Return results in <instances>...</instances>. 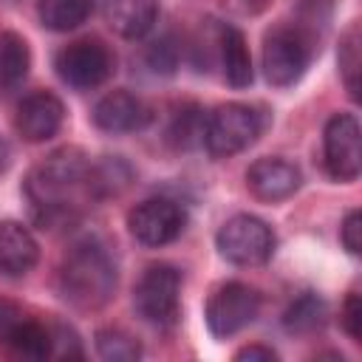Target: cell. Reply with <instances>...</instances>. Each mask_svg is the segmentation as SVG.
<instances>
[{"instance_id":"12","label":"cell","mask_w":362,"mask_h":362,"mask_svg":"<svg viewBox=\"0 0 362 362\" xmlns=\"http://www.w3.org/2000/svg\"><path fill=\"white\" fill-rule=\"evenodd\" d=\"M62 119H65L62 102L48 90H37V93H28L17 105L14 124H17V133L25 141L37 144V141H45V139L57 136V130L62 127Z\"/></svg>"},{"instance_id":"8","label":"cell","mask_w":362,"mask_h":362,"mask_svg":"<svg viewBox=\"0 0 362 362\" xmlns=\"http://www.w3.org/2000/svg\"><path fill=\"white\" fill-rule=\"evenodd\" d=\"M260 311V294L246 283H223L212 291L204 308L206 328L215 337H232L255 322Z\"/></svg>"},{"instance_id":"29","label":"cell","mask_w":362,"mask_h":362,"mask_svg":"<svg viewBox=\"0 0 362 362\" xmlns=\"http://www.w3.org/2000/svg\"><path fill=\"white\" fill-rule=\"evenodd\" d=\"M8 164H11V150H8L6 139H0V175L8 170Z\"/></svg>"},{"instance_id":"7","label":"cell","mask_w":362,"mask_h":362,"mask_svg":"<svg viewBox=\"0 0 362 362\" xmlns=\"http://www.w3.org/2000/svg\"><path fill=\"white\" fill-rule=\"evenodd\" d=\"M54 68L65 85L76 90H90L113 74V54L99 40H74L57 51Z\"/></svg>"},{"instance_id":"4","label":"cell","mask_w":362,"mask_h":362,"mask_svg":"<svg viewBox=\"0 0 362 362\" xmlns=\"http://www.w3.org/2000/svg\"><path fill=\"white\" fill-rule=\"evenodd\" d=\"M133 305L144 322L156 328H170L178 320L181 308V274L167 263L150 266L136 283Z\"/></svg>"},{"instance_id":"23","label":"cell","mask_w":362,"mask_h":362,"mask_svg":"<svg viewBox=\"0 0 362 362\" xmlns=\"http://www.w3.org/2000/svg\"><path fill=\"white\" fill-rule=\"evenodd\" d=\"M204 119L198 107H181L175 116H173V124H170V139L178 144V147H189L195 141L204 139Z\"/></svg>"},{"instance_id":"28","label":"cell","mask_w":362,"mask_h":362,"mask_svg":"<svg viewBox=\"0 0 362 362\" xmlns=\"http://www.w3.org/2000/svg\"><path fill=\"white\" fill-rule=\"evenodd\" d=\"M235 359H266V362H272V359H277V354L272 351V348H266V345H246V348H240L238 354H235Z\"/></svg>"},{"instance_id":"20","label":"cell","mask_w":362,"mask_h":362,"mask_svg":"<svg viewBox=\"0 0 362 362\" xmlns=\"http://www.w3.org/2000/svg\"><path fill=\"white\" fill-rule=\"evenodd\" d=\"M322 317H325V303H322L317 294L305 291V294H300V297L286 308L283 325H286V331H291V334H308V331H314V328L322 325Z\"/></svg>"},{"instance_id":"21","label":"cell","mask_w":362,"mask_h":362,"mask_svg":"<svg viewBox=\"0 0 362 362\" xmlns=\"http://www.w3.org/2000/svg\"><path fill=\"white\" fill-rule=\"evenodd\" d=\"M96 351H99V356L107 359V362H133V359L141 356V345H139L130 334H124V331H119V328H105V331H99V334H96Z\"/></svg>"},{"instance_id":"2","label":"cell","mask_w":362,"mask_h":362,"mask_svg":"<svg viewBox=\"0 0 362 362\" xmlns=\"http://www.w3.org/2000/svg\"><path fill=\"white\" fill-rule=\"evenodd\" d=\"M116 288V266L96 243H76L59 266V291L76 308H102Z\"/></svg>"},{"instance_id":"13","label":"cell","mask_w":362,"mask_h":362,"mask_svg":"<svg viewBox=\"0 0 362 362\" xmlns=\"http://www.w3.org/2000/svg\"><path fill=\"white\" fill-rule=\"evenodd\" d=\"M93 122L105 133H133L150 122V107L127 90H110L96 102Z\"/></svg>"},{"instance_id":"24","label":"cell","mask_w":362,"mask_h":362,"mask_svg":"<svg viewBox=\"0 0 362 362\" xmlns=\"http://www.w3.org/2000/svg\"><path fill=\"white\" fill-rule=\"evenodd\" d=\"M51 356H57V359L82 356L79 339L68 325H51Z\"/></svg>"},{"instance_id":"9","label":"cell","mask_w":362,"mask_h":362,"mask_svg":"<svg viewBox=\"0 0 362 362\" xmlns=\"http://www.w3.org/2000/svg\"><path fill=\"white\" fill-rule=\"evenodd\" d=\"M322 158L325 170L337 181H356L362 170V144H359V122L354 113H334L325 124L322 136Z\"/></svg>"},{"instance_id":"11","label":"cell","mask_w":362,"mask_h":362,"mask_svg":"<svg viewBox=\"0 0 362 362\" xmlns=\"http://www.w3.org/2000/svg\"><path fill=\"white\" fill-rule=\"evenodd\" d=\"M0 345L17 359H51V325L37 322L14 303L0 300Z\"/></svg>"},{"instance_id":"5","label":"cell","mask_w":362,"mask_h":362,"mask_svg":"<svg viewBox=\"0 0 362 362\" xmlns=\"http://www.w3.org/2000/svg\"><path fill=\"white\" fill-rule=\"evenodd\" d=\"M311 62V37L303 28L280 25L266 34L263 42V74L272 85H294Z\"/></svg>"},{"instance_id":"18","label":"cell","mask_w":362,"mask_h":362,"mask_svg":"<svg viewBox=\"0 0 362 362\" xmlns=\"http://www.w3.org/2000/svg\"><path fill=\"white\" fill-rule=\"evenodd\" d=\"M93 11V0H37L40 23L51 31H71Z\"/></svg>"},{"instance_id":"15","label":"cell","mask_w":362,"mask_h":362,"mask_svg":"<svg viewBox=\"0 0 362 362\" xmlns=\"http://www.w3.org/2000/svg\"><path fill=\"white\" fill-rule=\"evenodd\" d=\"M37 257H40V246L34 235L17 221H3L0 223V274L23 277L37 266Z\"/></svg>"},{"instance_id":"16","label":"cell","mask_w":362,"mask_h":362,"mask_svg":"<svg viewBox=\"0 0 362 362\" xmlns=\"http://www.w3.org/2000/svg\"><path fill=\"white\" fill-rule=\"evenodd\" d=\"M105 17L119 37L139 40L153 28L158 17V0H107Z\"/></svg>"},{"instance_id":"10","label":"cell","mask_w":362,"mask_h":362,"mask_svg":"<svg viewBox=\"0 0 362 362\" xmlns=\"http://www.w3.org/2000/svg\"><path fill=\"white\" fill-rule=\"evenodd\" d=\"M130 235L144 243V246H164L173 243L184 226H187V212L178 201L170 198H147L136 204L127 215Z\"/></svg>"},{"instance_id":"17","label":"cell","mask_w":362,"mask_h":362,"mask_svg":"<svg viewBox=\"0 0 362 362\" xmlns=\"http://www.w3.org/2000/svg\"><path fill=\"white\" fill-rule=\"evenodd\" d=\"M218 51H221V65L223 76L232 88H246L252 82V57L246 37L235 25H221L218 34Z\"/></svg>"},{"instance_id":"3","label":"cell","mask_w":362,"mask_h":362,"mask_svg":"<svg viewBox=\"0 0 362 362\" xmlns=\"http://www.w3.org/2000/svg\"><path fill=\"white\" fill-rule=\"evenodd\" d=\"M263 130V116L243 102H226L218 105L206 119H204V144L209 150V156L215 158H229L240 150H246L249 144H255V139Z\"/></svg>"},{"instance_id":"14","label":"cell","mask_w":362,"mask_h":362,"mask_svg":"<svg viewBox=\"0 0 362 362\" xmlns=\"http://www.w3.org/2000/svg\"><path fill=\"white\" fill-rule=\"evenodd\" d=\"M246 184L260 201H283L297 192L300 170L283 158H257L246 173Z\"/></svg>"},{"instance_id":"22","label":"cell","mask_w":362,"mask_h":362,"mask_svg":"<svg viewBox=\"0 0 362 362\" xmlns=\"http://www.w3.org/2000/svg\"><path fill=\"white\" fill-rule=\"evenodd\" d=\"M339 68H342L348 93L356 99L359 96V25H351L339 42Z\"/></svg>"},{"instance_id":"6","label":"cell","mask_w":362,"mask_h":362,"mask_svg":"<svg viewBox=\"0 0 362 362\" xmlns=\"http://www.w3.org/2000/svg\"><path fill=\"white\" fill-rule=\"evenodd\" d=\"M218 252L235 266H260L274 255V232L255 215H235L218 229Z\"/></svg>"},{"instance_id":"27","label":"cell","mask_w":362,"mask_h":362,"mask_svg":"<svg viewBox=\"0 0 362 362\" xmlns=\"http://www.w3.org/2000/svg\"><path fill=\"white\" fill-rule=\"evenodd\" d=\"M339 238H342V246L351 255H359V246H362V215H359V209H354V212L345 215L342 229H339Z\"/></svg>"},{"instance_id":"26","label":"cell","mask_w":362,"mask_h":362,"mask_svg":"<svg viewBox=\"0 0 362 362\" xmlns=\"http://www.w3.org/2000/svg\"><path fill=\"white\" fill-rule=\"evenodd\" d=\"M342 328H345V334L354 339V342H359V337H362V303H359V294L356 291H351L348 297H345V303H342Z\"/></svg>"},{"instance_id":"25","label":"cell","mask_w":362,"mask_h":362,"mask_svg":"<svg viewBox=\"0 0 362 362\" xmlns=\"http://www.w3.org/2000/svg\"><path fill=\"white\" fill-rule=\"evenodd\" d=\"M147 59H150L153 71L173 74V68H175V62H178V48L173 45V40H170V37H164V40H158V42H153V45H150Z\"/></svg>"},{"instance_id":"19","label":"cell","mask_w":362,"mask_h":362,"mask_svg":"<svg viewBox=\"0 0 362 362\" xmlns=\"http://www.w3.org/2000/svg\"><path fill=\"white\" fill-rule=\"evenodd\" d=\"M28 45L14 31H0V88L17 85L28 71Z\"/></svg>"},{"instance_id":"1","label":"cell","mask_w":362,"mask_h":362,"mask_svg":"<svg viewBox=\"0 0 362 362\" xmlns=\"http://www.w3.org/2000/svg\"><path fill=\"white\" fill-rule=\"evenodd\" d=\"M96 170L76 147H62L37 164L25 181V195L34 218L42 226L71 221L99 189Z\"/></svg>"}]
</instances>
